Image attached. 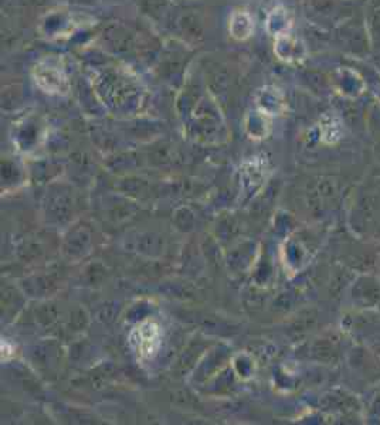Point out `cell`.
Instances as JSON below:
<instances>
[{
	"mask_svg": "<svg viewBox=\"0 0 380 425\" xmlns=\"http://www.w3.org/2000/svg\"><path fill=\"white\" fill-rule=\"evenodd\" d=\"M253 29H254L253 18L250 16L249 12H242V11L233 12L229 25V32L232 37H234L236 40H246L251 36Z\"/></svg>",
	"mask_w": 380,
	"mask_h": 425,
	"instance_id": "3957f363",
	"label": "cell"
},
{
	"mask_svg": "<svg viewBox=\"0 0 380 425\" xmlns=\"http://www.w3.org/2000/svg\"><path fill=\"white\" fill-rule=\"evenodd\" d=\"M36 84L49 94H66L69 91V80L57 59H44L35 67Z\"/></svg>",
	"mask_w": 380,
	"mask_h": 425,
	"instance_id": "6da1fadb",
	"label": "cell"
},
{
	"mask_svg": "<svg viewBox=\"0 0 380 425\" xmlns=\"http://www.w3.org/2000/svg\"><path fill=\"white\" fill-rule=\"evenodd\" d=\"M275 53L284 61H298L304 59V49L298 44V40L291 37L288 33H281L275 36Z\"/></svg>",
	"mask_w": 380,
	"mask_h": 425,
	"instance_id": "7a4b0ae2",
	"label": "cell"
}]
</instances>
